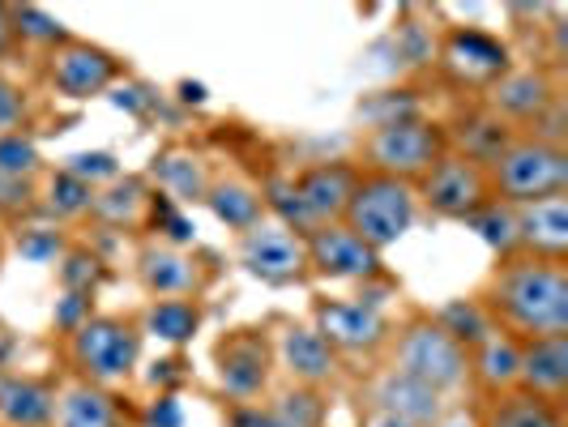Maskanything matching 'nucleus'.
Returning <instances> with one entry per match:
<instances>
[{"mask_svg": "<svg viewBox=\"0 0 568 427\" xmlns=\"http://www.w3.org/2000/svg\"><path fill=\"white\" fill-rule=\"evenodd\" d=\"M359 427H410L402 424V419H394V415H376V410H364V424Z\"/></svg>", "mask_w": 568, "mask_h": 427, "instance_id": "43", "label": "nucleus"}, {"mask_svg": "<svg viewBox=\"0 0 568 427\" xmlns=\"http://www.w3.org/2000/svg\"><path fill=\"white\" fill-rule=\"evenodd\" d=\"M415 193H419V210H427L432 218H445V223H470L479 210H487L496 201L491 197V184H487L484 163L454 150V145L415 184Z\"/></svg>", "mask_w": 568, "mask_h": 427, "instance_id": "13", "label": "nucleus"}, {"mask_svg": "<svg viewBox=\"0 0 568 427\" xmlns=\"http://www.w3.org/2000/svg\"><path fill=\"white\" fill-rule=\"evenodd\" d=\"M57 283L60 291H73V295H94L99 286L108 283V265H103V256H94L85 244H69L64 256L57 261Z\"/></svg>", "mask_w": 568, "mask_h": 427, "instance_id": "31", "label": "nucleus"}, {"mask_svg": "<svg viewBox=\"0 0 568 427\" xmlns=\"http://www.w3.org/2000/svg\"><path fill=\"white\" fill-rule=\"evenodd\" d=\"M69 244H73V240H69L64 227H57V223H43V227H39V223L30 218V223L18 227V248H22V256L39 261V265H48V261L57 265Z\"/></svg>", "mask_w": 568, "mask_h": 427, "instance_id": "36", "label": "nucleus"}, {"mask_svg": "<svg viewBox=\"0 0 568 427\" xmlns=\"http://www.w3.org/2000/svg\"><path fill=\"white\" fill-rule=\"evenodd\" d=\"M138 427H184V406L175 394H159L138 410Z\"/></svg>", "mask_w": 568, "mask_h": 427, "instance_id": "41", "label": "nucleus"}, {"mask_svg": "<svg viewBox=\"0 0 568 427\" xmlns=\"http://www.w3.org/2000/svg\"><path fill=\"white\" fill-rule=\"evenodd\" d=\"M381 364L424 380L427 389L449 401L470 394V350L436 321V313H410L402 325L394 321Z\"/></svg>", "mask_w": 568, "mask_h": 427, "instance_id": "3", "label": "nucleus"}, {"mask_svg": "<svg viewBox=\"0 0 568 427\" xmlns=\"http://www.w3.org/2000/svg\"><path fill=\"white\" fill-rule=\"evenodd\" d=\"M210 364H214V389L223 406H253L265 401L278 385L274 368V346L265 325H235L210 346Z\"/></svg>", "mask_w": 568, "mask_h": 427, "instance_id": "7", "label": "nucleus"}, {"mask_svg": "<svg viewBox=\"0 0 568 427\" xmlns=\"http://www.w3.org/2000/svg\"><path fill=\"white\" fill-rule=\"evenodd\" d=\"M565 103L560 94V78L547 69V64H521V69H509L496 85L484 90V108L496 120H505L517 133H530L539 120L556 112Z\"/></svg>", "mask_w": 568, "mask_h": 427, "instance_id": "15", "label": "nucleus"}, {"mask_svg": "<svg viewBox=\"0 0 568 427\" xmlns=\"http://www.w3.org/2000/svg\"><path fill=\"white\" fill-rule=\"evenodd\" d=\"M133 316L145 338H154L168 350H184L197 342L205 325V299H145V308H138Z\"/></svg>", "mask_w": 568, "mask_h": 427, "instance_id": "28", "label": "nucleus"}, {"mask_svg": "<svg viewBox=\"0 0 568 427\" xmlns=\"http://www.w3.org/2000/svg\"><path fill=\"white\" fill-rule=\"evenodd\" d=\"M159 193L145 175H133V171H120L112 184L94 189V201H90V218L94 227L108 231H129V235H145L154 227V214H159Z\"/></svg>", "mask_w": 568, "mask_h": 427, "instance_id": "19", "label": "nucleus"}, {"mask_svg": "<svg viewBox=\"0 0 568 427\" xmlns=\"http://www.w3.org/2000/svg\"><path fill=\"white\" fill-rule=\"evenodd\" d=\"M235 265L265 286H295L308 283V256H304V235L278 223L261 218L256 227L235 235Z\"/></svg>", "mask_w": 568, "mask_h": 427, "instance_id": "14", "label": "nucleus"}, {"mask_svg": "<svg viewBox=\"0 0 568 427\" xmlns=\"http://www.w3.org/2000/svg\"><path fill=\"white\" fill-rule=\"evenodd\" d=\"M124 73H129L124 57H115L112 48H103V43L78 39V34H69L64 43H57L52 52L39 57L43 85L57 99H69V103H90V99L108 94Z\"/></svg>", "mask_w": 568, "mask_h": 427, "instance_id": "10", "label": "nucleus"}, {"mask_svg": "<svg viewBox=\"0 0 568 427\" xmlns=\"http://www.w3.org/2000/svg\"><path fill=\"white\" fill-rule=\"evenodd\" d=\"M13 52H22L18 30H13V9H9V4H0V60H9Z\"/></svg>", "mask_w": 568, "mask_h": 427, "instance_id": "42", "label": "nucleus"}, {"mask_svg": "<svg viewBox=\"0 0 568 427\" xmlns=\"http://www.w3.org/2000/svg\"><path fill=\"white\" fill-rule=\"evenodd\" d=\"M227 427H329V394L274 385V394L253 406H223Z\"/></svg>", "mask_w": 568, "mask_h": 427, "instance_id": "20", "label": "nucleus"}, {"mask_svg": "<svg viewBox=\"0 0 568 427\" xmlns=\"http://www.w3.org/2000/svg\"><path fill=\"white\" fill-rule=\"evenodd\" d=\"M445 150H449L445 124H436L427 115H394V120H381L359 133L351 163L368 175L419 184L427 171L445 159Z\"/></svg>", "mask_w": 568, "mask_h": 427, "instance_id": "5", "label": "nucleus"}, {"mask_svg": "<svg viewBox=\"0 0 568 427\" xmlns=\"http://www.w3.org/2000/svg\"><path fill=\"white\" fill-rule=\"evenodd\" d=\"M85 316H94V295H73V291H60L52 321H57V338H64L69 329H78Z\"/></svg>", "mask_w": 568, "mask_h": 427, "instance_id": "40", "label": "nucleus"}, {"mask_svg": "<svg viewBox=\"0 0 568 427\" xmlns=\"http://www.w3.org/2000/svg\"><path fill=\"white\" fill-rule=\"evenodd\" d=\"M415 218H419L415 184L389 180V175H368V171H359V184H355L351 205L342 214V223L376 253L394 248L402 235L415 227Z\"/></svg>", "mask_w": 568, "mask_h": 427, "instance_id": "8", "label": "nucleus"}, {"mask_svg": "<svg viewBox=\"0 0 568 427\" xmlns=\"http://www.w3.org/2000/svg\"><path fill=\"white\" fill-rule=\"evenodd\" d=\"M13 9V30H18V43L22 48H34L39 57L43 52H52L57 43L69 39V30L60 27L52 13H43V9H34V4H9Z\"/></svg>", "mask_w": 568, "mask_h": 427, "instance_id": "32", "label": "nucleus"}, {"mask_svg": "<svg viewBox=\"0 0 568 427\" xmlns=\"http://www.w3.org/2000/svg\"><path fill=\"white\" fill-rule=\"evenodd\" d=\"M359 398H364V410L394 415V419L410 427H440L454 415L449 398H440L436 389H427L424 380H415V376H406L398 368H385V364L368 368Z\"/></svg>", "mask_w": 568, "mask_h": 427, "instance_id": "16", "label": "nucleus"}, {"mask_svg": "<svg viewBox=\"0 0 568 427\" xmlns=\"http://www.w3.org/2000/svg\"><path fill=\"white\" fill-rule=\"evenodd\" d=\"M30 218H39V180L0 175V223L22 227Z\"/></svg>", "mask_w": 568, "mask_h": 427, "instance_id": "35", "label": "nucleus"}, {"mask_svg": "<svg viewBox=\"0 0 568 427\" xmlns=\"http://www.w3.org/2000/svg\"><path fill=\"white\" fill-rule=\"evenodd\" d=\"M9 133H30V99L22 85L0 73V138Z\"/></svg>", "mask_w": 568, "mask_h": 427, "instance_id": "39", "label": "nucleus"}, {"mask_svg": "<svg viewBox=\"0 0 568 427\" xmlns=\"http://www.w3.org/2000/svg\"><path fill=\"white\" fill-rule=\"evenodd\" d=\"M90 201H94V189L82 184L78 175H69L64 167H48L39 175V218L43 223H57V227L85 223Z\"/></svg>", "mask_w": 568, "mask_h": 427, "instance_id": "30", "label": "nucleus"}, {"mask_svg": "<svg viewBox=\"0 0 568 427\" xmlns=\"http://www.w3.org/2000/svg\"><path fill=\"white\" fill-rule=\"evenodd\" d=\"M517 389L530 394V398L565 406V398H568V334L521 342Z\"/></svg>", "mask_w": 568, "mask_h": 427, "instance_id": "25", "label": "nucleus"}, {"mask_svg": "<svg viewBox=\"0 0 568 427\" xmlns=\"http://www.w3.org/2000/svg\"><path fill=\"white\" fill-rule=\"evenodd\" d=\"M355 184H359V167L351 159H325V163L300 167L291 180L265 184V205H270V218L286 223L295 235H308L316 227L342 223Z\"/></svg>", "mask_w": 568, "mask_h": 427, "instance_id": "4", "label": "nucleus"}, {"mask_svg": "<svg viewBox=\"0 0 568 427\" xmlns=\"http://www.w3.org/2000/svg\"><path fill=\"white\" fill-rule=\"evenodd\" d=\"M57 376H30L0 364V427H52Z\"/></svg>", "mask_w": 568, "mask_h": 427, "instance_id": "24", "label": "nucleus"}, {"mask_svg": "<svg viewBox=\"0 0 568 427\" xmlns=\"http://www.w3.org/2000/svg\"><path fill=\"white\" fill-rule=\"evenodd\" d=\"M436 321H440V325H445V329H449L466 350H470V346H479L487 334H496V325H491L484 308L475 304V295H470V299H454V304H445V308L436 313Z\"/></svg>", "mask_w": 568, "mask_h": 427, "instance_id": "33", "label": "nucleus"}, {"mask_svg": "<svg viewBox=\"0 0 568 427\" xmlns=\"http://www.w3.org/2000/svg\"><path fill=\"white\" fill-rule=\"evenodd\" d=\"M308 325H313L321 338L334 346L342 364H381L389 334H394V321L389 313L372 308L364 299H313L308 308Z\"/></svg>", "mask_w": 568, "mask_h": 427, "instance_id": "11", "label": "nucleus"}, {"mask_svg": "<svg viewBox=\"0 0 568 427\" xmlns=\"http://www.w3.org/2000/svg\"><path fill=\"white\" fill-rule=\"evenodd\" d=\"M60 167L69 171V175H78L90 189H103V184H112L115 175H120V159H115L112 150H85V154L64 159Z\"/></svg>", "mask_w": 568, "mask_h": 427, "instance_id": "37", "label": "nucleus"}, {"mask_svg": "<svg viewBox=\"0 0 568 427\" xmlns=\"http://www.w3.org/2000/svg\"><path fill=\"white\" fill-rule=\"evenodd\" d=\"M219 256L201 248H175L163 240H138L133 253V283L145 299H205V291L219 283Z\"/></svg>", "mask_w": 568, "mask_h": 427, "instance_id": "9", "label": "nucleus"}, {"mask_svg": "<svg viewBox=\"0 0 568 427\" xmlns=\"http://www.w3.org/2000/svg\"><path fill=\"white\" fill-rule=\"evenodd\" d=\"M517 368H521V338L513 334H487L479 346H470V394L475 401L500 398L517 389Z\"/></svg>", "mask_w": 568, "mask_h": 427, "instance_id": "27", "label": "nucleus"}, {"mask_svg": "<svg viewBox=\"0 0 568 427\" xmlns=\"http://www.w3.org/2000/svg\"><path fill=\"white\" fill-rule=\"evenodd\" d=\"M487 321L513 338H556L568 334V261L530 253H505L475 291Z\"/></svg>", "mask_w": 568, "mask_h": 427, "instance_id": "1", "label": "nucleus"}, {"mask_svg": "<svg viewBox=\"0 0 568 427\" xmlns=\"http://www.w3.org/2000/svg\"><path fill=\"white\" fill-rule=\"evenodd\" d=\"M270 346H274V368L283 376V385L316 389V394H334L346 380V364L334 355V346L316 334L308 321L295 316H274L270 325Z\"/></svg>", "mask_w": 568, "mask_h": 427, "instance_id": "12", "label": "nucleus"}, {"mask_svg": "<svg viewBox=\"0 0 568 427\" xmlns=\"http://www.w3.org/2000/svg\"><path fill=\"white\" fill-rule=\"evenodd\" d=\"M223 227H231L235 235H244L248 227H256L261 218H270V205H265V189L240 175V171H214V184L201 201Z\"/></svg>", "mask_w": 568, "mask_h": 427, "instance_id": "26", "label": "nucleus"}, {"mask_svg": "<svg viewBox=\"0 0 568 427\" xmlns=\"http://www.w3.org/2000/svg\"><path fill=\"white\" fill-rule=\"evenodd\" d=\"M304 256H308V278L321 283H376L385 278V261L376 248H368L346 223H329L304 235Z\"/></svg>", "mask_w": 568, "mask_h": 427, "instance_id": "17", "label": "nucleus"}, {"mask_svg": "<svg viewBox=\"0 0 568 427\" xmlns=\"http://www.w3.org/2000/svg\"><path fill=\"white\" fill-rule=\"evenodd\" d=\"M513 253L568 261V197H547L513 210Z\"/></svg>", "mask_w": 568, "mask_h": 427, "instance_id": "23", "label": "nucleus"}, {"mask_svg": "<svg viewBox=\"0 0 568 427\" xmlns=\"http://www.w3.org/2000/svg\"><path fill=\"white\" fill-rule=\"evenodd\" d=\"M0 265H4V240H0Z\"/></svg>", "mask_w": 568, "mask_h": 427, "instance_id": "44", "label": "nucleus"}, {"mask_svg": "<svg viewBox=\"0 0 568 427\" xmlns=\"http://www.w3.org/2000/svg\"><path fill=\"white\" fill-rule=\"evenodd\" d=\"M484 167L491 197L509 210L568 193V150L542 142V138H530V133H517L500 154L487 159Z\"/></svg>", "mask_w": 568, "mask_h": 427, "instance_id": "6", "label": "nucleus"}, {"mask_svg": "<svg viewBox=\"0 0 568 427\" xmlns=\"http://www.w3.org/2000/svg\"><path fill=\"white\" fill-rule=\"evenodd\" d=\"M470 227H479L487 244L496 248V256L513 253V210L509 205H500V201H491L487 210H479L475 218H470Z\"/></svg>", "mask_w": 568, "mask_h": 427, "instance_id": "38", "label": "nucleus"}, {"mask_svg": "<svg viewBox=\"0 0 568 427\" xmlns=\"http://www.w3.org/2000/svg\"><path fill=\"white\" fill-rule=\"evenodd\" d=\"M145 180L154 184L159 197L171 201L175 210H184V205H201L205 201L210 184H214V163H210V154H201L197 145L171 142L154 154Z\"/></svg>", "mask_w": 568, "mask_h": 427, "instance_id": "21", "label": "nucleus"}, {"mask_svg": "<svg viewBox=\"0 0 568 427\" xmlns=\"http://www.w3.org/2000/svg\"><path fill=\"white\" fill-rule=\"evenodd\" d=\"M145 355V334L133 313H94L85 316L78 329L60 338V364L64 376L99 385V389H120L129 385Z\"/></svg>", "mask_w": 568, "mask_h": 427, "instance_id": "2", "label": "nucleus"}, {"mask_svg": "<svg viewBox=\"0 0 568 427\" xmlns=\"http://www.w3.org/2000/svg\"><path fill=\"white\" fill-rule=\"evenodd\" d=\"M440 64L457 85L484 94L513 69V52L500 34L484 27H449L440 39Z\"/></svg>", "mask_w": 568, "mask_h": 427, "instance_id": "18", "label": "nucleus"}, {"mask_svg": "<svg viewBox=\"0 0 568 427\" xmlns=\"http://www.w3.org/2000/svg\"><path fill=\"white\" fill-rule=\"evenodd\" d=\"M48 171L39 142L30 133H9L0 138V175H13V180H39Z\"/></svg>", "mask_w": 568, "mask_h": 427, "instance_id": "34", "label": "nucleus"}, {"mask_svg": "<svg viewBox=\"0 0 568 427\" xmlns=\"http://www.w3.org/2000/svg\"><path fill=\"white\" fill-rule=\"evenodd\" d=\"M52 427H138V410L115 389H99V385H85L73 376H60Z\"/></svg>", "mask_w": 568, "mask_h": 427, "instance_id": "22", "label": "nucleus"}, {"mask_svg": "<svg viewBox=\"0 0 568 427\" xmlns=\"http://www.w3.org/2000/svg\"><path fill=\"white\" fill-rule=\"evenodd\" d=\"M475 427H568L565 406L509 389L500 398L475 401Z\"/></svg>", "mask_w": 568, "mask_h": 427, "instance_id": "29", "label": "nucleus"}]
</instances>
